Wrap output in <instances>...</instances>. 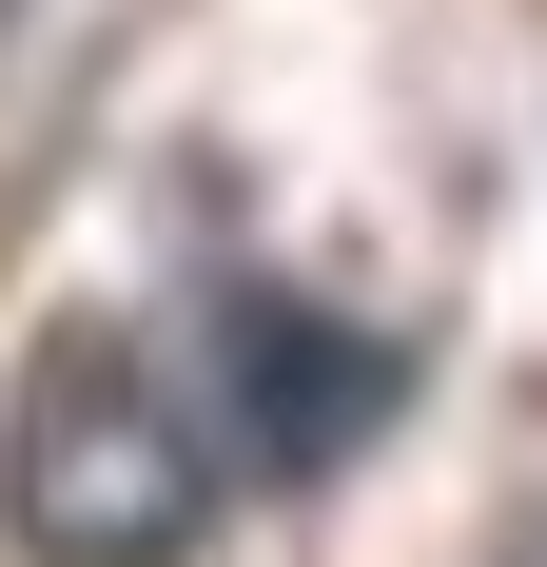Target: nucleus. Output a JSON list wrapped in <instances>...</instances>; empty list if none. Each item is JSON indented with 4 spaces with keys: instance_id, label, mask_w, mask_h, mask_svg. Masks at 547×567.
<instances>
[{
    "instance_id": "1",
    "label": "nucleus",
    "mask_w": 547,
    "mask_h": 567,
    "mask_svg": "<svg viewBox=\"0 0 547 567\" xmlns=\"http://www.w3.org/2000/svg\"><path fill=\"white\" fill-rule=\"evenodd\" d=\"M0 509L40 567H176L216 528V431L157 392L137 333H40L0 392Z\"/></svg>"
},
{
    "instance_id": "2",
    "label": "nucleus",
    "mask_w": 547,
    "mask_h": 567,
    "mask_svg": "<svg viewBox=\"0 0 547 567\" xmlns=\"http://www.w3.org/2000/svg\"><path fill=\"white\" fill-rule=\"evenodd\" d=\"M196 333H216V431H235V470H274V489L352 470V451L391 431V392H411L391 333H352V313H313V293H274V275H216Z\"/></svg>"
}]
</instances>
